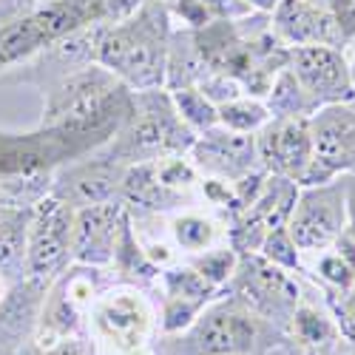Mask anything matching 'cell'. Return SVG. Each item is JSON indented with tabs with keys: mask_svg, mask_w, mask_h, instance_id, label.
<instances>
[{
	"mask_svg": "<svg viewBox=\"0 0 355 355\" xmlns=\"http://www.w3.org/2000/svg\"><path fill=\"white\" fill-rule=\"evenodd\" d=\"M193 131L176 116L171 100H162L159 94L145 97L139 111L134 103L131 120L123 125V134L116 139L111 159L116 162H151L162 157H180L191 151L193 145Z\"/></svg>",
	"mask_w": 355,
	"mask_h": 355,
	"instance_id": "6da1fadb",
	"label": "cell"
},
{
	"mask_svg": "<svg viewBox=\"0 0 355 355\" xmlns=\"http://www.w3.org/2000/svg\"><path fill=\"white\" fill-rule=\"evenodd\" d=\"M92 336L100 355H154V310L137 290H116L92 304Z\"/></svg>",
	"mask_w": 355,
	"mask_h": 355,
	"instance_id": "7a4b0ae2",
	"label": "cell"
},
{
	"mask_svg": "<svg viewBox=\"0 0 355 355\" xmlns=\"http://www.w3.org/2000/svg\"><path fill=\"white\" fill-rule=\"evenodd\" d=\"M97 60L120 80H125L134 92H154L165 83V49L157 32L145 23L114 28L103 37L97 49Z\"/></svg>",
	"mask_w": 355,
	"mask_h": 355,
	"instance_id": "3957f363",
	"label": "cell"
},
{
	"mask_svg": "<svg viewBox=\"0 0 355 355\" xmlns=\"http://www.w3.org/2000/svg\"><path fill=\"white\" fill-rule=\"evenodd\" d=\"M188 355H256L261 341V318L239 299L211 302L185 330Z\"/></svg>",
	"mask_w": 355,
	"mask_h": 355,
	"instance_id": "277c9868",
	"label": "cell"
},
{
	"mask_svg": "<svg viewBox=\"0 0 355 355\" xmlns=\"http://www.w3.org/2000/svg\"><path fill=\"white\" fill-rule=\"evenodd\" d=\"M347 227V182H321L299 191L287 230L293 242L304 253H318L330 248Z\"/></svg>",
	"mask_w": 355,
	"mask_h": 355,
	"instance_id": "5b68a950",
	"label": "cell"
},
{
	"mask_svg": "<svg viewBox=\"0 0 355 355\" xmlns=\"http://www.w3.org/2000/svg\"><path fill=\"white\" fill-rule=\"evenodd\" d=\"M236 279V299L253 315L264 321H290L293 310L302 304V290L287 270L256 253L239 256Z\"/></svg>",
	"mask_w": 355,
	"mask_h": 355,
	"instance_id": "8992f818",
	"label": "cell"
},
{
	"mask_svg": "<svg viewBox=\"0 0 355 355\" xmlns=\"http://www.w3.org/2000/svg\"><path fill=\"white\" fill-rule=\"evenodd\" d=\"M310 137L315 162L307 185L330 182L338 173H355V111L349 103L318 108L310 116Z\"/></svg>",
	"mask_w": 355,
	"mask_h": 355,
	"instance_id": "52a82bcc",
	"label": "cell"
},
{
	"mask_svg": "<svg viewBox=\"0 0 355 355\" xmlns=\"http://www.w3.org/2000/svg\"><path fill=\"white\" fill-rule=\"evenodd\" d=\"M256 154L273 176H284V180L304 188L315 162L310 120H304V116H276V120H270L256 139Z\"/></svg>",
	"mask_w": 355,
	"mask_h": 355,
	"instance_id": "ba28073f",
	"label": "cell"
},
{
	"mask_svg": "<svg viewBox=\"0 0 355 355\" xmlns=\"http://www.w3.org/2000/svg\"><path fill=\"white\" fill-rule=\"evenodd\" d=\"M287 69L302 83L310 100L324 105H344L355 100V85L347 57L333 46H299L287 57Z\"/></svg>",
	"mask_w": 355,
	"mask_h": 355,
	"instance_id": "9c48e42d",
	"label": "cell"
},
{
	"mask_svg": "<svg viewBox=\"0 0 355 355\" xmlns=\"http://www.w3.org/2000/svg\"><path fill=\"white\" fill-rule=\"evenodd\" d=\"M74 242V208L63 199H43L26 230V259L37 276L54 273Z\"/></svg>",
	"mask_w": 355,
	"mask_h": 355,
	"instance_id": "30bf717a",
	"label": "cell"
},
{
	"mask_svg": "<svg viewBox=\"0 0 355 355\" xmlns=\"http://www.w3.org/2000/svg\"><path fill=\"white\" fill-rule=\"evenodd\" d=\"M193 165L202 168L205 173H211L214 180H227L239 182L242 176L253 173V159L256 154V137L250 134H236L227 128H211L205 131L199 139L191 145Z\"/></svg>",
	"mask_w": 355,
	"mask_h": 355,
	"instance_id": "8fae6325",
	"label": "cell"
},
{
	"mask_svg": "<svg viewBox=\"0 0 355 355\" xmlns=\"http://www.w3.org/2000/svg\"><path fill=\"white\" fill-rule=\"evenodd\" d=\"M123 205L103 202L88 205L74 214V242L71 253L85 268H103L114 261V245L123 222Z\"/></svg>",
	"mask_w": 355,
	"mask_h": 355,
	"instance_id": "7c38bea8",
	"label": "cell"
},
{
	"mask_svg": "<svg viewBox=\"0 0 355 355\" xmlns=\"http://www.w3.org/2000/svg\"><path fill=\"white\" fill-rule=\"evenodd\" d=\"M276 35L290 46H333L338 49L347 37L338 17L313 0H279Z\"/></svg>",
	"mask_w": 355,
	"mask_h": 355,
	"instance_id": "4fadbf2b",
	"label": "cell"
},
{
	"mask_svg": "<svg viewBox=\"0 0 355 355\" xmlns=\"http://www.w3.org/2000/svg\"><path fill=\"white\" fill-rule=\"evenodd\" d=\"M123 173H125V168L111 157H108V162H88L71 173V180H66L63 193L69 202H74L71 208H88V205L114 202V196L123 188Z\"/></svg>",
	"mask_w": 355,
	"mask_h": 355,
	"instance_id": "5bb4252c",
	"label": "cell"
},
{
	"mask_svg": "<svg viewBox=\"0 0 355 355\" xmlns=\"http://www.w3.org/2000/svg\"><path fill=\"white\" fill-rule=\"evenodd\" d=\"M313 273L324 284V290L330 293V302H336L338 295H344L355 284V239L347 227L330 248L318 250Z\"/></svg>",
	"mask_w": 355,
	"mask_h": 355,
	"instance_id": "9a60e30c",
	"label": "cell"
},
{
	"mask_svg": "<svg viewBox=\"0 0 355 355\" xmlns=\"http://www.w3.org/2000/svg\"><path fill=\"white\" fill-rule=\"evenodd\" d=\"M287 324H290V336L299 341L304 349H313L318 355L330 352L341 341V330H338L336 318L318 313L310 304H299V307H295Z\"/></svg>",
	"mask_w": 355,
	"mask_h": 355,
	"instance_id": "2e32d148",
	"label": "cell"
},
{
	"mask_svg": "<svg viewBox=\"0 0 355 355\" xmlns=\"http://www.w3.org/2000/svg\"><path fill=\"white\" fill-rule=\"evenodd\" d=\"M264 105H268L273 120L276 116H304V120H310L318 111V105L310 100V94L304 92L302 83L295 80V74L287 66L273 77V83L268 88V103Z\"/></svg>",
	"mask_w": 355,
	"mask_h": 355,
	"instance_id": "e0dca14e",
	"label": "cell"
},
{
	"mask_svg": "<svg viewBox=\"0 0 355 355\" xmlns=\"http://www.w3.org/2000/svg\"><path fill=\"white\" fill-rule=\"evenodd\" d=\"M171 105L176 111V116L191 128V131H211L219 125V111L216 105L205 97L199 88L193 85H182V88H173L171 92Z\"/></svg>",
	"mask_w": 355,
	"mask_h": 355,
	"instance_id": "ac0fdd59",
	"label": "cell"
},
{
	"mask_svg": "<svg viewBox=\"0 0 355 355\" xmlns=\"http://www.w3.org/2000/svg\"><path fill=\"white\" fill-rule=\"evenodd\" d=\"M216 111H219V125L227 128V131H236V134L261 131L264 125L273 120L268 105L259 103V100H250V97L227 100V103L216 105Z\"/></svg>",
	"mask_w": 355,
	"mask_h": 355,
	"instance_id": "d6986e66",
	"label": "cell"
},
{
	"mask_svg": "<svg viewBox=\"0 0 355 355\" xmlns=\"http://www.w3.org/2000/svg\"><path fill=\"white\" fill-rule=\"evenodd\" d=\"M114 264L120 268V273L134 276V279H154L159 268H154L151 259L145 256V250L137 245V236L131 230L128 214H123L120 233H116V245H114Z\"/></svg>",
	"mask_w": 355,
	"mask_h": 355,
	"instance_id": "ffe728a7",
	"label": "cell"
},
{
	"mask_svg": "<svg viewBox=\"0 0 355 355\" xmlns=\"http://www.w3.org/2000/svg\"><path fill=\"white\" fill-rule=\"evenodd\" d=\"M173 239L182 250L188 253H205L216 245V225L211 219H205L199 214H182L176 216L173 225Z\"/></svg>",
	"mask_w": 355,
	"mask_h": 355,
	"instance_id": "44dd1931",
	"label": "cell"
},
{
	"mask_svg": "<svg viewBox=\"0 0 355 355\" xmlns=\"http://www.w3.org/2000/svg\"><path fill=\"white\" fill-rule=\"evenodd\" d=\"M216 299H188V295H168L162 315H159V330L165 336H180L202 315V310Z\"/></svg>",
	"mask_w": 355,
	"mask_h": 355,
	"instance_id": "7402d4cb",
	"label": "cell"
},
{
	"mask_svg": "<svg viewBox=\"0 0 355 355\" xmlns=\"http://www.w3.org/2000/svg\"><path fill=\"white\" fill-rule=\"evenodd\" d=\"M43 32L35 20H26L17 26H9L6 32H0V63H15L20 57L32 54L43 43Z\"/></svg>",
	"mask_w": 355,
	"mask_h": 355,
	"instance_id": "603a6c76",
	"label": "cell"
},
{
	"mask_svg": "<svg viewBox=\"0 0 355 355\" xmlns=\"http://www.w3.org/2000/svg\"><path fill=\"white\" fill-rule=\"evenodd\" d=\"M191 268L205 279V282H211L214 287H222L233 279L236 268H239V253H236L233 248H211V250H205L193 259Z\"/></svg>",
	"mask_w": 355,
	"mask_h": 355,
	"instance_id": "cb8c5ba5",
	"label": "cell"
},
{
	"mask_svg": "<svg viewBox=\"0 0 355 355\" xmlns=\"http://www.w3.org/2000/svg\"><path fill=\"white\" fill-rule=\"evenodd\" d=\"M162 273V284H165V295H188V299H216L219 287H214L211 282H205L193 268H168L159 270Z\"/></svg>",
	"mask_w": 355,
	"mask_h": 355,
	"instance_id": "d4e9b609",
	"label": "cell"
},
{
	"mask_svg": "<svg viewBox=\"0 0 355 355\" xmlns=\"http://www.w3.org/2000/svg\"><path fill=\"white\" fill-rule=\"evenodd\" d=\"M259 250H261L264 259L273 261L276 268H282V270H287V273L302 268L299 248H295V242H293V236H290L287 225H282V227H276V230H270L268 236H264V242H261Z\"/></svg>",
	"mask_w": 355,
	"mask_h": 355,
	"instance_id": "484cf974",
	"label": "cell"
},
{
	"mask_svg": "<svg viewBox=\"0 0 355 355\" xmlns=\"http://www.w3.org/2000/svg\"><path fill=\"white\" fill-rule=\"evenodd\" d=\"M333 313H336L333 318H336L338 330H341V338L355 344V284L333 302Z\"/></svg>",
	"mask_w": 355,
	"mask_h": 355,
	"instance_id": "4316f807",
	"label": "cell"
},
{
	"mask_svg": "<svg viewBox=\"0 0 355 355\" xmlns=\"http://www.w3.org/2000/svg\"><path fill=\"white\" fill-rule=\"evenodd\" d=\"M26 250V230L17 222H0V264L15 261Z\"/></svg>",
	"mask_w": 355,
	"mask_h": 355,
	"instance_id": "83f0119b",
	"label": "cell"
},
{
	"mask_svg": "<svg viewBox=\"0 0 355 355\" xmlns=\"http://www.w3.org/2000/svg\"><path fill=\"white\" fill-rule=\"evenodd\" d=\"M40 355H85V347L77 338H66L60 344H51V347H40Z\"/></svg>",
	"mask_w": 355,
	"mask_h": 355,
	"instance_id": "f1b7e54d",
	"label": "cell"
},
{
	"mask_svg": "<svg viewBox=\"0 0 355 355\" xmlns=\"http://www.w3.org/2000/svg\"><path fill=\"white\" fill-rule=\"evenodd\" d=\"M347 230L355 239V173L347 180Z\"/></svg>",
	"mask_w": 355,
	"mask_h": 355,
	"instance_id": "f546056e",
	"label": "cell"
},
{
	"mask_svg": "<svg viewBox=\"0 0 355 355\" xmlns=\"http://www.w3.org/2000/svg\"><path fill=\"white\" fill-rule=\"evenodd\" d=\"M139 3H142V0H108V15H114V17H125V15H131Z\"/></svg>",
	"mask_w": 355,
	"mask_h": 355,
	"instance_id": "4dcf8cb0",
	"label": "cell"
},
{
	"mask_svg": "<svg viewBox=\"0 0 355 355\" xmlns=\"http://www.w3.org/2000/svg\"><path fill=\"white\" fill-rule=\"evenodd\" d=\"M250 3L259 9H273V6H279V0H250Z\"/></svg>",
	"mask_w": 355,
	"mask_h": 355,
	"instance_id": "1f68e13d",
	"label": "cell"
},
{
	"mask_svg": "<svg viewBox=\"0 0 355 355\" xmlns=\"http://www.w3.org/2000/svg\"><path fill=\"white\" fill-rule=\"evenodd\" d=\"M349 74H352V85H355V54H352V60H349Z\"/></svg>",
	"mask_w": 355,
	"mask_h": 355,
	"instance_id": "d6a6232c",
	"label": "cell"
},
{
	"mask_svg": "<svg viewBox=\"0 0 355 355\" xmlns=\"http://www.w3.org/2000/svg\"><path fill=\"white\" fill-rule=\"evenodd\" d=\"M3 293H6V284H3V276H0V302H3Z\"/></svg>",
	"mask_w": 355,
	"mask_h": 355,
	"instance_id": "836d02e7",
	"label": "cell"
},
{
	"mask_svg": "<svg viewBox=\"0 0 355 355\" xmlns=\"http://www.w3.org/2000/svg\"><path fill=\"white\" fill-rule=\"evenodd\" d=\"M304 355H318V352H313V349H304Z\"/></svg>",
	"mask_w": 355,
	"mask_h": 355,
	"instance_id": "e575fe53",
	"label": "cell"
},
{
	"mask_svg": "<svg viewBox=\"0 0 355 355\" xmlns=\"http://www.w3.org/2000/svg\"><path fill=\"white\" fill-rule=\"evenodd\" d=\"M352 355H355V352H352Z\"/></svg>",
	"mask_w": 355,
	"mask_h": 355,
	"instance_id": "d590c367",
	"label": "cell"
}]
</instances>
